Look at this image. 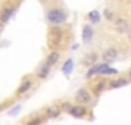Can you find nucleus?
<instances>
[{"instance_id": "obj_1", "label": "nucleus", "mask_w": 131, "mask_h": 125, "mask_svg": "<svg viewBox=\"0 0 131 125\" xmlns=\"http://www.w3.org/2000/svg\"><path fill=\"white\" fill-rule=\"evenodd\" d=\"M67 20V12L61 8H52L47 11V22L53 26H58Z\"/></svg>"}, {"instance_id": "obj_2", "label": "nucleus", "mask_w": 131, "mask_h": 125, "mask_svg": "<svg viewBox=\"0 0 131 125\" xmlns=\"http://www.w3.org/2000/svg\"><path fill=\"white\" fill-rule=\"evenodd\" d=\"M64 40V31L60 26H52L49 31V43L52 47H58Z\"/></svg>"}, {"instance_id": "obj_3", "label": "nucleus", "mask_w": 131, "mask_h": 125, "mask_svg": "<svg viewBox=\"0 0 131 125\" xmlns=\"http://www.w3.org/2000/svg\"><path fill=\"white\" fill-rule=\"evenodd\" d=\"M113 26H114L116 31L121 32V34H125V32H128L131 29L130 28V22H128L127 18H124V17H117V18H114V20H113Z\"/></svg>"}, {"instance_id": "obj_4", "label": "nucleus", "mask_w": 131, "mask_h": 125, "mask_svg": "<svg viewBox=\"0 0 131 125\" xmlns=\"http://www.w3.org/2000/svg\"><path fill=\"white\" fill-rule=\"evenodd\" d=\"M75 98H76V101L81 104V105H84L85 107V104H90L92 102V93L87 90V89H79L76 95H75Z\"/></svg>"}, {"instance_id": "obj_5", "label": "nucleus", "mask_w": 131, "mask_h": 125, "mask_svg": "<svg viewBox=\"0 0 131 125\" xmlns=\"http://www.w3.org/2000/svg\"><path fill=\"white\" fill-rule=\"evenodd\" d=\"M15 9H17V8H15V5H11V3H9V5H6V6L2 9V12H0V23H2V25H3V23H6V22L14 15Z\"/></svg>"}, {"instance_id": "obj_6", "label": "nucleus", "mask_w": 131, "mask_h": 125, "mask_svg": "<svg viewBox=\"0 0 131 125\" xmlns=\"http://www.w3.org/2000/svg\"><path fill=\"white\" fill-rule=\"evenodd\" d=\"M69 114H72L73 118H84L87 114V108L84 105H70L69 107Z\"/></svg>"}, {"instance_id": "obj_7", "label": "nucleus", "mask_w": 131, "mask_h": 125, "mask_svg": "<svg viewBox=\"0 0 131 125\" xmlns=\"http://www.w3.org/2000/svg\"><path fill=\"white\" fill-rule=\"evenodd\" d=\"M117 58V49L116 47H110V49H107L104 54H102V60H104V64H111V62L114 61Z\"/></svg>"}, {"instance_id": "obj_8", "label": "nucleus", "mask_w": 131, "mask_h": 125, "mask_svg": "<svg viewBox=\"0 0 131 125\" xmlns=\"http://www.w3.org/2000/svg\"><path fill=\"white\" fill-rule=\"evenodd\" d=\"M58 60H60V52H58V50H52V52L47 55L44 64H46L47 67H52V66H55V64L58 62Z\"/></svg>"}, {"instance_id": "obj_9", "label": "nucleus", "mask_w": 131, "mask_h": 125, "mask_svg": "<svg viewBox=\"0 0 131 125\" xmlns=\"http://www.w3.org/2000/svg\"><path fill=\"white\" fill-rule=\"evenodd\" d=\"M31 87H32V79H25L20 84V87L17 89V95H25L26 92L31 90Z\"/></svg>"}, {"instance_id": "obj_10", "label": "nucleus", "mask_w": 131, "mask_h": 125, "mask_svg": "<svg viewBox=\"0 0 131 125\" xmlns=\"http://www.w3.org/2000/svg\"><path fill=\"white\" fill-rule=\"evenodd\" d=\"M92 38H93V29H92V26L87 25L82 29V40H84V43H89Z\"/></svg>"}, {"instance_id": "obj_11", "label": "nucleus", "mask_w": 131, "mask_h": 125, "mask_svg": "<svg viewBox=\"0 0 131 125\" xmlns=\"http://www.w3.org/2000/svg\"><path fill=\"white\" fill-rule=\"evenodd\" d=\"M127 84H128V79H125V78H117V79H114V81L110 82V87H111V89H121V87H124V86H127Z\"/></svg>"}, {"instance_id": "obj_12", "label": "nucleus", "mask_w": 131, "mask_h": 125, "mask_svg": "<svg viewBox=\"0 0 131 125\" xmlns=\"http://www.w3.org/2000/svg\"><path fill=\"white\" fill-rule=\"evenodd\" d=\"M58 114H60V110H58L57 107H50V108L46 110V116H47V118H57Z\"/></svg>"}, {"instance_id": "obj_13", "label": "nucleus", "mask_w": 131, "mask_h": 125, "mask_svg": "<svg viewBox=\"0 0 131 125\" xmlns=\"http://www.w3.org/2000/svg\"><path fill=\"white\" fill-rule=\"evenodd\" d=\"M49 70H50V67H47V66L44 64V66H43V67H41V69L38 70L37 76H38V78H46V76L49 75Z\"/></svg>"}, {"instance_id": "obj_14", "label": "nucleus", "mask_w": 131, "mask_h": 125, "mask_svg": "<svg viewBox=\"0 0 131 125\" xmlns=\"http://www.w3.org/2000/svg\"><path fill=\"white\" fill-rule=\"evenodd\" d=\"M96 60H98V55H96L95 52H92V54H89V55L84 58V62H85V64H95Z\"/></svg>"}, {"instance_id": "obj_15", "label": "nucleus", "mask_w": 131, "mask_h": 125, "mask_svg": "<svg viewBox=\"0 0 131 125\" xmlns=\"http://www.w3.org/2000/svg\"><path fill=\"white\" fill-rule=\"evenodd\" d=\"M72 70H73V61L72 60H67L64 62V66H63V72L64 73H72Z\"/></svg>"}, {"instance_id": "obj_16", "label": "nucleus", "mask_w": 131, "mask_h": 125, "mask_svg": "<svg viewBox=\"0 0 131 125\" xmlns=\"http://www.w3.org/2000/svg\"><path fill=\"white\" fill-rule=\"evenodd\" d=\"M89 18H90V22H92V23H98L99 18H101V15H99L98 11H92V12L89 14Z\"/></svg>"}, {"instance_id": "obj_17", "label": "nucleus", "mask_w": 131, "mask_h": 125, "mask_svg": "<svg viewBox=\"0 0 131 125\" xmlns=\"http://www.w3.org/2000/svg\"><path fill=\"white\" fill-rule=\"evenodd\" d=\"M43 122H44V119H43V118H35V119L29 121L28 124H25V125H41Z\"/></svg>"}, {"instance_id": "obj_18", "label": "nucleus", "mask_w": 131, "mask_h": 125, "mask_svg": "<svg viewBox=\"0 0 131 125\" xmlns=\"http://www.w3.org/2000/svg\"><path fill=\"white\" fill-rule=\"evenodd\" d=\"M105 86H107V82H105V81H101V82H98V84H96V92H98V93L104 92V90H105Z\"/></svg>"}, {"instance_id": "obj_19", "label": "nucleus", "mask_w": 131, "mask_h": 125, "mask_svg": "<svg viewBox=\"0 0 131 125\" xmlns=\"http://www.w3.org/2000/svg\"><path fill=\"white\" fill-rule=\"evenodd\" d=\"M105 17H107L108 20H111V18H113V15H111V11H108V9H107V11H105Z\"/></svg>"}, {"instance_id": "obj_20", "label": "nucleus", "mask_w": 131, "mask_h": 125, "mask_svg": "<svg viewBox=\"0 0 131 125\" xmlns=\"http://www.w3.org/2000/svg\"><path fill=\"white\" fill-rule=\"evenodd\" d=\"M2 29H3V25H2V23H0V32H2Z\"/></svg>"}, {"instance_id": "obj_21", "label": "nucleus", "mask_w": 131, "mask_h": 125, "mask_svg": "<svg viewBox=\"0 0 131 125\" xmlns=\"http://www.w3.org/2000/svg\"><path fill=\"white\" fill-rule=\"evenodd\" d=\"M128 34H130V40H131V29H130V31H128Z\"/></svg>"}, {"instance_id": "obj_22", "label": "nucleus", "mask_w": 131, "mask_h": 125, "mask_svg": "<svg viewBox=\"0 0 131 125\" xmlns=\"http://www.w3.org/2000/svg\"><path fill=\"white\" fill-rule=\"evenodd\" d=\"M130 78H131V70H130Z\"/></svg>"}]
</instances>
